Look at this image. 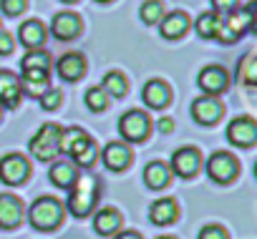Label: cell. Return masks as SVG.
<instances>
[{
    "label": "cell",
    "instance_id": "1",
    "mask_svg": "<svg viewBox=\"0 0 257 239\" xmlns=\"http://www.w3.org/2000/svg\"><path fill=\"white\" fill-rule=\"evenodd\" d=\"M58 151H63L66 156L73 159L76 166H91L98 156V146L93 144V139L78 129V126H71V129H61V141H58Z\"/></svg>",
    "mask_w": 257,
    "mask_h": 239
},
{
    "label": "cell",
    "instance_id": "2",
    "mask_svg": "<svg viewBox=\"0 0 257 239\" xmlns=\"http://www.w3.org/2000/svg\"><path fill=\"white\" fill-rule=\"evenodd\" d=\"M96 199H98L96 179H91V176H78V179L68 186V201H66V206H68V211H71L73 216H86V214H91Z\"/></svg>",
    "mask_w": 257,
    "mask_h": 239
},
{
    "label": "cell",
    "instance_id": "3",
    "mask_svg": "<svg viewBox=\"0 0 257 239\" xmlns=\"http://www.w3.org/2000/svg\"><path fill=\"white\" fill-rule=\"evenodd\" d=\"M254 11H257V3H249V6H244V8L232 11L229 18H222L217 41L232 43V41H237L239 36H244L247 31H252V28H254Z\"/></svg>",
    "mask_w": 257,
    "mask_h": 239
},
{
    "label": "cell",
    "instance_id": "4",
    "mask_svg": "<svg viewBox=\"0 0 257 239\" xmlns=\"http://www.w3.org/2000/svg\"><path fill=\"white\" fill-rule=\"evenodd\" d=\"M28 219H31V224H33L36 229L51 231V229H56V226L61 224V219H63V206H61V201L53 199V196H41V199H36V201L31 204Z\"/></svg>",
    "mask_w": 257,
    "mask_h": 239
},
{
    "label": "cell",
    "instance_id": "5",
    "mask_svg": "<svg viewBox=\"0 0 257 239\" xmlns=\"http://www.w3.org/2000/svg\"><path fill=\"white\" fill-rule=\"evenodd\" d=\"M58 141H61V126L56 124H43L36 136L28 144V151L38 159V161H53L61 151H58Z\"/></svg>",
    "mask_w": 257,
    "mask_h": 239
},
{
    "label": "cell",
    "instance_id": "6",
    "mask_svg": "<svg viewBox=\"0 0 257 239\" xmlns=\"http://www.w3.org/2000/svg\"><path fill=\"white\" fill-rule=\"evenodd\" d=\"M152 131V121H149V116L144 111H126L121 118H118V134L126 139V141H132V144H139L149 136Z\"/></svg>",
    "mask_w": 257,
    "mask_h": 239
},
{
    "label": "cell",
    "instance_id": "7",
    "mask_svg": "<svg viewBox=\"0 0 257 239\" xmlns=\"http://www.w3.org/2000/svg\"><path fill=\"white\" fill-rule=\"evenodd\" d=\"M207 174L217 184H229L239 174V161L227 151H214L207 161Z\"/></svg>",
    "mask_w": 257,
    "mask_h": 239
},
{
    "label": "cell",
    "instance_id": "8",
    "mask_svg": "<svg viewBox=\"0 0 257 239\" xmlns=\"http://www.w3.org/2000/svg\"><path fill=\"white\" fill-rule=\"evenodd\" d=\"M28 174H31V164L21 154H6L0 159V181L16 186V184H23Z\"/></svg>",
    "mask_w": 257,
    "mask_h": 239
},
{
    "label": "cell",
    "instance_id": "9",
    "mask_svg": "<svg viewBox=\"0 0 257 239\" xmlns=\"http://www.w3.org/2000/svg\"><path fill=\"white\" fill-rule=\"evenodd\" d=\"M227 139H229L234 146H242V149L252 146V144L257 141V124H254V118L239 116V118H234V121H229V126H227Z\"/></svg>",
    "mask_w": 257,
    "mask_h": 239
},
{
    "label": "cell",
    "instance_id": "10",
    "mask_svg": "<svg viewBox=\"0 0 257 239\" xmlns=\"http://www.w3.org/2000/svg\"><path fill=\"white\" fill-rule=\"evenodd\" d=\"M192 118L202 126H212L222 118V103L214 96H199L192 103Z\"/></svg>",
    "mask_w": 257,
    "mask_h": 239
},
{
    "label": "cell",
    "instance_id": "11",
    "mask_svg": "<svg viewBox=\"0 0 257 239\" xmlns=\"http://www.w3.org/2000/svg\"><path fill=\"white\" fill-rule=\"evenodd\" d=\"M199 166H202L199 149L184 146V149L174 151V156H172V171H174L177 176H184V179H189V176H194V174L199 171Z\"/></svg>",
    "mask_w": 257,
    "mask_h": 239
},
{
    "label": "cell",
    "instance_id": "12",
    "mask_svg": "<svg viewBox=\"0 0 257 239\" xmlns=\"http://www.w3.org/2000/svg\"><path fill=\"white\" fill-rule=\"evenodd\" d=\"M229 83V76L222 66H207L199 71L197 76V86L207 93V96H214V93H222Z\"/></svg>",
    "mask_w": 257,
    "mask_h": 239
},
{
    "label": "cell",
    "instance_id": "13",
    "mask_svg": "<svg viewBox=\"0 0 257 239\" xmlns=\"http://www.w3.org/2000/svg\"><path fill=\"white\" fill-rule=\"evenodd\" d=\"M21 78L11 71H0V108H16L21 103Z\"/></svg>",
    "mask_w": 257,
    "mask_h": 239
},
{
    "label": "cell",
    "instance_id": "14",
    "mask_svg": "<svg viewBox=\"0 0 257 239\" xmlns=\"http://www.w3.org/2000/svg\"><path fill=\"white\" fill-rule=\"evenodd\" d=\"M23 219V201L13 194H0V226L16 229Z\"/></svg>",
    "mask_w": 257,
    "mask_h": 239
},
{
    "label": "cell",
    "instance_id": "15",
    "mask_svg": "<svg viewBox=\"0 0 257 239\" xmlns=\"http://www.w3.org/2000/svg\"><path fill=\"white\" fill-rule=\"evenodd\" d=\"M101 159H103L106 169H111V171H123L128 164H132V149H128L123 141H111V144L103 149Z\"/></svg>",
    "mask_w": 257,
    "mask_h": 239
},
{
    "label": "cell",
    "instance_id": "16",
    "mask_svg": "<svg viewBox=\"0 0 257 239\" xmlns=\"http://www.w3.org/2000/svg\"><path fill=\"white\" fill-rule=\"evenodd\" d=\"M159 31H162V36H164L167 41H177V38H182V36L189 31V16L182 13V11H174V13H169V16H162Z\"/></svg>",
    "mask_w": 257,
    "mask_h": 239
},
{
    "label": "cell",
    "instance_id": "17",
    "mask_svg": "<svg viewBox=\"0 0 257 239\" xmlns=\"http://www.w3.org/2000/svg\"><path fill=\"white\" fill-rule=\"evenodd\" d=\"M56 71H58V76H61L63 81L73 83V81H81V78H83V73H86V61H83V56H78V53H66V56L58 58Z\"/></svg>",
    "mask_w": 257,
    "mask_h": 239
},
{
    "label": "cell",
    "instance_id": "18",
    "mask_svg": "<svg viewBox=\"0 0 257 239\" xmlns=\"http://www.w3.org/2000/svg\"><path fill=\"white\" fill-rule=\"evenodd\" d=\"M51 31L58 41H73L81 33V21L76 13H58L51 23Z\"/></svg>",
    "mask_w": 257,
    "mask_h": 239
},
{
    "label": "cell",
    "instance_id": "19",
    "mask_svg": "<svg viewBox=\"0 0 257 239\" xmlns=\"http://www.w3.org/2000/svg\"><path fill=\"white\" fill-rule=\"evenodd\" d=\"M142 98H144V103H147L149 108H164V106L172 101V88H169L164 81L154 78V81H149V83L144 86Z\"/></svg>",
    "mask_w": 257,
    "mask_h": 239
},
{
    "label": "cell",
    "instance_id": "20",
    "mask_svg": "<svg viewBox=\"0 0 257 239\" xmlns=\"http://www.w3.org/2000/svg\"><path fill=\"white\" fill-rule=\"evenodd\" d=\"M18 41H21L28 51L41 48V46L46 43V26H43L41 21H26V23L21 26V31H18Z\"/></svg>",
    "mask_w": 257,
    "mask_h": 239
},
{
    "label": "cell",
    "instance_id": "21",
    "mask_svg": "<svg viewBox=\"0 0 257 239\" xmlns=\"http://www.w3.org/2000/svg\"><path fill=\"white\" fill-rule=\"evenodd\" d=\"M177 214H179V206H177V201H174L172 196L157 199V201L149 206V219H152L154 224H172V221L177 219Z\"/></svg>",
    "mask_w": 257,
    "mask_h": 239
},
{
    "label": "cell",
    "instance_id": "22",
    "mask_svg": "<svg viewBox=\"0 0 257 239\" xmlns=\"http://www.w3.org/2000/svg\"><path fill=\"white\" fill-rule=\"evenodd\" d=\"M169 179H172V169L164 161L147 164V169H144V184L149 189H164L169 184Z\"/></svg>",
    "mask_w": 257,
    "mask_h": 239
},
{
    "label": "cell",
    "instance_id": "23",
    "mask_svg": "<svg viewBox=\"0 0 257 239\" xmlns=\"http://www.w3.org/2000/svg\"><path fill=\"white\" fill-rule=\"evenodd\" d=\"M51 181L56 184V186H61V189H68L76 179H78V171H76V164L73 161H56L53 166H51Z\"/></svg>",
    "mask_w": 257,
    "mask_h": 239
},
{
    "label": "cell",
    "instance_id": "24",
    "mask_svg": "<svg viewBox=\"0 0 257 239\" xmlns=\"http://www.w3.org/2000/svg\"><path fill=\"white\" fill-rule=\"evenodd\" d=\"M121 226V214L116 209H101L93 219V229L98 234H113Z\"/></svg>",
    "mask_w": 257,
    "mask_h": 239
},
{
    "label": "cell",
    "instance_id": "25",
    "mask_svg": "<svg viewBox=\"0 0 257 239\" xmlns=\"http://www.w3.org/2000/svg\"><path fill=\"white\" fill-rule=\"evenodd\" d=\"M101 88H103V93L108 96V98H121L123 93H126V78L118 73V71H108L106 76H103V83H101Z\"/></svg>",
    "mask_w": 257,
    "mask_h": 239
},
{
    "label": "cell",
    "instance_id": "26",
    "mask_svg": "<svg viewBox=\"0 0 257 239\" xmlns=\"http://www.w3.org/2000/svg\"><path fill=\"white\" fill-rule=\"evenodd\" d=\"M219 26H222V16H217V13H204V16H199L197 18V33L202 36V38H217V33H219Z\"/></svg>",
    "mask_w": 257,
    "mask_h": 239
},
{
    "label": "cell",
    "instance_id": "27",
    "mask_svg": "<svg viewBox=\"0 0 257 239\" xmlns=\"http://www.w3.org/2000/svg\"><path fill=\"white\" fill-rule=\"evenodd\" d=\"M33 68L48 71V68H51V56H48L46 51H41V48L28 51V53L21 58V71H33Z\"/></svg>",
    "mask_w": 257,
    "mask_h": 239
},
{
    "label": "cell",
    "instance_id": "28",
    "mask_svg": "<svg viewBox=\"0 0 257 239\" xmlns=\"http://www.w3.org/2000/svg\"><path fill=\"white\" fill-rule=\"evenodd\" d=\"M237 78H239L244 86H249V88L257 83V61H254L252 53H247V56L239 61V66H237Z\"/></svg>",
    "mask_w": 257,
    "mask_h": 239
},
{
    "label": "cell",
    "instance_id": "29",
    "mask_svg": "<svg viewBox=\"0 0 257 239\" xmlns=\"http://www.w3.org/2000/svg\"><path fill=\"white\" fill-rule=\"evenodd\" d=\"M86 106H88V111H93V113H101V111L108 108V96L103 93L101 86H93V88L86 91Z\"/></svg>",
    "mask_w": 257,
    "mask_h": 239
},
{
    "label": "cell",
    "instance_id": "30",
    "mask_svg": "<svg viewBox=\"0 0 257 239\" xmlns=\"http://www.w3.org/2000/svg\"><path fill=\"white\" fill-rule=\"evenodd\" d=\"M139 16H142V21H144L147 26H154V23L162 21V16H164V6L159 3V0H147V3L142 6V11H139Z\"/></svg>",
    "mask_w": 257,
    "mask_h": 239
},
{
    "label": "cell",
    "instance_id": "31",
    "mask_svg": "<svg viewBox=\"0 0 257 239\" xmlns=\"http://www.w3.org/2000/svg\"><path fill=\"white\" fill-rule=\"evenodd\" d=\"M28 8V0H0V11L11 18H18L21 13H26Z\"/></svg>",
    "mask_w": 257,
    "mask_h": 239
},
{
    "label": "cell",
    "instance_id": "32",
    "mask_svg": "<svg viewBox=\"0 0 257 239\" xmlns=\"http://www.w3.org/2000/svg\"><path fill=\"white\" fill-rule=\"evenodd\" d=\"M58 103H61V91H53V88H48V91L41 96V106H43L46 111H53V108H58Z\"/></svg>",
    "mask_w": 257,
    "mask_h": 239
},
{
    "label": "cell",
    "instance_id": "33",
    "mask_svg": "<svg viewBox=\"0 0 257 239\" xmlns=\"http://www.w3.org/2000/svg\"><path fill=\"white\" fill-rule=\"evenodd\" d=\"M199 239H227V231L219 224H207V226H202Z\"/></svg>",
    "mask_w": 257,
    "mask_h": 239
},
{
    "label": "cell",
    "instance_id": "34",
    "mask_svg": "<svg viewBox=\"0 0 257 239\" xmlns=\"http://www.w3.org/2000/svg\"><path fill=\"white\" fill-rule=\"evenodd\" d=\"M212 8H214V13L219 16V13H232V11H237L239 8V0H212Z\"/></svg>",
    "mask_w": 257,
    "mask_h": 239
},
{
    "label": "cell",
    "instance_id": "35",
    "mask_svg": "<svg viewBox=\"0 0 257 239\" xmlns=\"http://www.w3.org/2000/svg\"><path fill=\"white\" fill-rule=\"evenodd\" d=\"M13 46H16V38L6 31H0V56H8L13 51Z\"/></svg>",
    "mask_w": 257,
    "mask_h": 239
},
{
    "label": "cell",
    "instance_id": "36",
    "mask_svg": "<svg viewBox=\"0 0 257 239\" xmlns=\"http://www.w3.org/2000/svg\"><path fill=\"white\" fill-rule=\"evenodd\" d=\"M157 131H159V134H172V131H174V118H169V116L157 118Z\"/></svg>",
    "mask_w": 257,
    "mask_h": 239
},
{
    "label": "cell",
    "instance_id": "37",
    "mask_svg": "<svg viewBox=\"0 0 257 239\" xmlns=\"http://www.w3.org/2000/svg\"><path fill=\"white\" fill-rule=\"evenodd\" d=\"M116 239H142V234H137V231H121V234H116Z\"/></svg>",
    "mask_w": 257,
    "mask_h": 239
},
{
    "label": "cell",
    "instance_id": "38",
    "mask_svg": "<svg viewBox=\"0 0 257 239\" xmlns=\"http://www.w3.org/2000/svg\"><path fill=\"white\" fill-rule=\"evenodd\" d=\"M63 3H76V0H63Z\"/></svg>",
    "mask_w": 257,
    "mask_h": 239
},
{
    "label": "cell",
    "instance_id": "39",
    "mask_svg": "<svg viewBox=\"0 0 257 239\" xmlns=\"http://www.w3.org/2000/svg\"><path fill=\"white\" fill-rule=\"evenodd\" d=\"M159 239H174V236H159Z\"/></svg>",
    "mask_w": 257,
    "mask_h": 239
},
{
    "label": "cell",
    "instance_id": "40",
    "mask_svg": "<svg viewBox=\"0 0 257 239\" xmlns=\"http://www.w3.org/2000/svg\"><path fill=\"white\" fill-rule=\"evenodd\" d=\"M98 3H108V0H98Z\"/></svg>",
    "mask_w": 257,
    "mask_h": 239
}]
</instances>
